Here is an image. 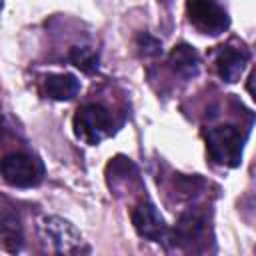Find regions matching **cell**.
<instances>
[{
    "mask_svg": "<svg viewBox=\"0 0 256 256\" xmlns=\"http://www.w3.org/2000/svg\"><path fill=\"white\" fill-rule=\"evenodd\" d=\"M132 224L136 228V232L152 242H162L168 236V226L164 222V218L160 216V212L156 210L154 204L150 202H140L134 212H132Z\"/></svg>",
    "mask_w": 256,
    "mask_h": 256,
    "instance_id": "obj_6",
    "label": "cell"
},
{
    "mask_svg": "<svg viewBox=\"0 0 256 256\" xmlns=\"http://www.w3.org/2000/svg\"><path fill=\"white\" fill-rule=\"evenodd\" d=\"M0 244L10 252L20 250L22 246V226L14 214H4L0 218Z\"/></svg>",
    "mask_w": 256,
    "mask_h": 256,
    "instance_id": "obj_11",
    "label": "cell"
},
{
    "mask_svg": "<svg viewBox=\"0 0 256 256\" xmlns=\"http://www.w3.org/2000/svg\"><path fill=\"white\" fill-rule=\"evenodd\" d=\"M214 66L218 70V76L226 82H238L246 64H248V52L240 46H218L214 50Z\"/></svg>",
    "mask_w": 256,
    "mask_h": 256,
    "instance_id": "obj_7",
    "label": "cell"
},
{
    "mask_svg": "<svg viewBox=\"0 0 256 256\" xmlns=\"http://www.w3.org/2000/svg\"><path fill=\"white\" fill-rule=\"evenodd\" d=\"M170 66H172V70H174L178 76L190 80V78H194V76L198 74V70H200V58H198V54H196V50H194L192 46H188V44H178V46H174V50L170 52Z\"/></svg>",
    "mask_w": 256,
    "mask_h": 256,
    "instance_id": "obj_8",
    "label": "cell"
},
{
    "mask_svg": "<svg viewBox=\"0 0 256 256\" xmlns=\"http://www.w3.org/2000/svg\"><path fill=\"white\" fill-rule=\"evenodd\" d=\"M204 232V220L200 214L196 212H188V214H182L176 228H174V242L178 244H192L194 240H198Z\"/></svg>",
    "mask_w": 256,
    "mask_h": 256,
    "instance_id": "obj_10",
    "label": "cell"
},
{
    "mask_svg": "<svg viewBox=\"0 0 256 256\" xmlns=\"http://www.w3.org/2000/svg\"><path fill=\"white\" fill-rule=\"evenodd\" d=\"M70 62L80 68L82 72H94L96 66H98V56L92 48H86V46H76L70 50Z\"/></svg>",
    "mask_w": 256,
    "mask_h": 256,
    "instance_id": "obj_12",
    "label": "cell"
},
{
    "mask_svg": "<svg viewBox=\"0 0 256 256\" xmlns=\"http://www.w3.org/2000/svg\"><path fill=\"white\" fill-rule=\"evenodd\" d=\"M72 124H74V134L90 146H96L104 138H108L114 126L110 112L100 104H86L78 108Z\"/></svg>",
    "mask_w": 256,
    "mask_h": 256,
    "instance_id": "obj_2",
    "label": "cell"
},
{
    "mask_svg": "<svg viewBox=\"0 0 256 256\" xmlns=\"http://www.w3.org/2000/svg\"><path fill=\"white\" fill-rule=\"evenodd\" d=\"M242 146H244V134L238 126L226 124L216 126L206 132V148L210 158L216 164L236 168L242 162Z\"/></svg>",
    "mask_w": 256,
    "mask_h": 256,
    "instance_id": "obj_1",
    "label": "cell"
},
{
    "mask_svg": "<svg viewBox=\"0 0 256 256\" xmlns=\"http://www.w3.org/2000/svg\"><path fill=\"white\" fill-rule=\"evenodd\" d=\"M0 174L4 182L14 188H30L40 184L44 168L34 156L24 152H12L0 160Z\"/></svg>",
    "mask_w": 256,
    "mask_h": 256,
    "instance_id": "obj_3",
    "label": "cell"
},
{
    "mask_svg": "<svg viewBox=\"0 0 256 256\" xmlns=\"http://www.w3.org/2000/svg\"><path fill=\"white\" fill-rule=\"evenodd\" d=\"M186 12H188L190 22L200 32L210 34V36L222 34L230 24L226 10L216 0H188Z\"/></svg>",
    "mask_w": 256,
    "mask_h": 256,
    "instance_id": "obj_4",
    "label": "cell"
},
{
    "mask_svg": "<svg viewBox=\"0 0 256 256\" xmlns=\"http://www.w3.org/2000/svg\"><path fill=\"white\" fill-rule=\"evenodd\" d=\"M44 90L52 100H72L80 90V80L72 74H48Z\"/></svg>",
    "mask_w": 256,
    "mask_h": 256,
    "instance_id": "obj_9",
    "label": "cell"
},
{
    "mask_svg": "<svg viewBox=\"0 0 256 256\" xmlns=\"http://www.w3.org/2000/svg\"><path fill=\"white\" fill-rule=\"evenodd\" d=\"M42 232H44V238H46V242H50L54 252L76 254L82 250V236L78 234V230L70 222H66L58 216L44 218Z\"/></svg>",
    "mask_w": 256,
    "mask_h": 256,
    "instance_id": "obj_5",
    "label": "cell"
},
{
    "mask_svg": "<svg viewBox=\"0 0 256 256\" xmlns=\"http://www.w3.org/2000/svg\"><path fill=\"white\" fill-rule=\"evenodd\" d=\"M138 48H140V52L144 56H154V54H160L162 52L160 42L156 38H152L150 34H146V32L138 36Z\"/></svg>",
    "mask_w": 256,
    "mask_h": 256,
    "instance_id": "obj_13",
    "label": "cell"
}]
</instances>
